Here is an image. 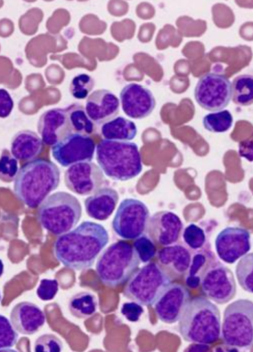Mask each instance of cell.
<instances>
[{
	"label": "cell",
	"mask_w": 253,
	"mask_h": 352,
	"mask_svg": "<svg viewBox=\"0 0 253 352\" xmlns=\"http://www.w3.org/2000/svg\"><path fill=\"white\" fill-rule=\"evenodd\" d=\"M109 241L104 226L84 221L74 230L58 237L54 244L56 259L70 270L90 269Z\"/></svg>",
	"instance_id": "cell-1"
},
{
	"label": "cell",
	"mask_w": 253,
	"mask_h": 352,
	"mask_svg": "<svg viewBox=\"0 0 253 352\" xmlns=\"http://www.w3.org/2000/svg\"><path fill=\"white\" fill-rule=\"evenodd\" d=\"M60 183V171L50 160L36 159L21 167L14 180V191L26 206L38 208Z\"/></svg>",
	"instance_id": "cell-2"
},
{
	"label": "cell",
	"mask_w": 253,
	"mask_h": 352,
	"mask_svg": "<svg viewBox=\"0 0 253 352\" xmlns=\"http://www.w3.org/2000/svg\"><path fill=\"white\" fill-rule=\"evenodd\" d=\"M219 309L208 298L197 297L190 300L179 320L183 339L192 344L210 345L221 336Z\"/></svg>",
	"instance_id": "cell-3"
},
{
	"label": "cell",
	"mask_w": 253,
	"mask_h": 352,
	"mask_svg": "<svg viewBox=\"0 0 253 352\" xmlns=\"http://www.w3.org/2000/svg\"><path fill=\"white\" fill-rule=\"evenodd\" d=\"M96 160L104 173L116 182H128L143 170L142 155L133 142L102 140L96 147Z\"/></svg>",
	"instance_id": "cell-4"
},
{
	"label": "cell",
	"mask_w": 253,
	"mask_h": 352,
	"mask_svg": "<svg viewBox=\"0 0 253 352\" xmlns=\"http://www.w3.org/2000/svg\"><path fill=\"white\" fill-rule=\"evenodd\" d=\"M140 263L133 245L120 241L112 243L101 254L96 263V272L102 284L116 288L129 280Z\"/></svg>",
	"instance_id": "cell-5"
},
{
	"label": "cell",
	"mask_w": 253,
	"mask_h": 352,
	"mask_svg": "<svg viewBox=\"0 0 253 352\" xmlns=\"http://www.w3.org/2000/svg\"><path fill=\"white\" fill-rule=\"evenodd\" d=\"M82 206L79 199L65 192H56L46 198L37 212V220L45 230L60 236L73 230L80 221Z\"/></svg>",
	"instance_id": "cell-6"
},
{
	"label": "cell",
	"mask_w": 253,
	"mask_h": 352,
	"mask_svg": "<svg viewBox=\"0 0 253 352\" xmlns=\"http://www.w3.org/2000/svg\"><path fill=\"white\" fill-rule=\"evenodd\" d=\"M224 344L237 349L253 348V302L238 300L224 310L221 336Z\"/></svg>",
	"instance_id": "cell-7"
},
{
	"label": "cell",
	"mask_w": 253,
	"mask_h": 352,
	"mask_svg": "<svg viewBox=\"0 0 253 352\" xmlns=\"http://www.w3.org/2000/svg\"><path fill=\"white\" fill-rule=\"evenodd\" d=\"M172 280L160 265L156 262L148 263L131 277L124 296L140 305L152 307Z\"/></svg>",
	"instance_id": "cell-8"
},
{
	"label": "cell",
	"mask_w": 253,
	"mask_h": 352,
	"mask_svg": "<svg viewBox=\"0 0 253 352\" xmlns=\"http://www.w3.org/2000/svg\"><path fill=\"white\" fill-rule=\"evenodd\" d=\"M149 219V210L144 203L127 198L119 205L112 228L122 239L136 240L147 232Z\"/></svg>",
	"instance_id": "cell-9"
},
{
	"label": "cell",
	"mask_w": 253,
	"mask_h": 352,
	"mask_svg": "<svg viewBox=\"0 0 253 352\" xmlns=\"http://www.w3.org/2000/svg\"><path fill=\"white\" fill-rule=\"evenodd\" d=\"M195 99L199 106L210 111H219L228 107L232 98L230 80L221 74H205L196 84Z\"/></svg>",
	"instance_id": "cell-10"
},
{
	"label": "cell",
	"mask_w": 253,
	"mask_h": 352,
	"mask_svg": "<svg viewBox=\"0 0 253 352\" xmlns=\"http://www.w3.org/2000/svg\"><path fill=\"white\" fill-rule=\"evenodd\" d=\"M201 285L204 296L219 305L229 302L236 296L237 287L233 273L219 262L208 266Z\"/></svg>",
	"instance_id": "cell-11"
},
{
	"label": "cell",
	"mask_w": 253,
	"mask_h": 352,
	"mask_svg": "<svg viewBox=\"0 0 253 352\" xmlns=\"http://www.w3.org/2000/svg\"><path fill=\"white\" fill-rule=\"evenodd\" d=\"M96 147L90 136L73 133L53 146L52 154L63 167H70L83 162H91Z\"/></svg>",
	"instance_id": "cell-12"
},
{
	"label": "cell",
	"mask_w": 253,
	"mask_h": 352,
	"mask_svg": "<svg viewBox=\"0 0 253 352\" xmlns=\"http://www.w3.org/2000/svg\"><path fill=\"white\" fill-rule=\"evenodd\" d=\"M65 185L74 194L88 196L95 194L106 183L104 171L92 162H83L65 171Z\"/></svg>",
	"instance_id": "cell-13"
},
{
	"label": "cell",
	"mask_w": 253,
	"mask_h": 352,
	"mask_svg": "<svg viewBox=\"0 0 253 352\" xmlns=\"http://www.w3.org/2000/svg\"><path fill=\"white\" fill-rule=\"evenodd\" d=\"M250 233L241 227H227L215 239V250L219 258L229 264L235 263L251 250Z\"/></svg>",
	"instance_id": "cell-14"
},
{
	"label": "cell",
	"mask_w": 253,
	"mask_h": 352,
	"mask_svg": "<svg viewBox=\"0 0 253 352\" xmlns=\"http://www.w3.org/2000/svg\"><path fill=\"white\" fill-rule=\"evenodd\" d=\"M190 302L189 291L182 284L171 283L154 304L156 316L163 322L173 324L180 320Z\"/></svg>",
	"instance_id": "cell-15"
},
{
	"label": "cell",
	"mask_w": 253,
	"mask_h": 352,
	"mask_svg": "<svg viewBox=\"0 0 253 352\" xmlns=\"http://www.w3.org/2000/svg\"><path fill=\"white\" fill-rule=\"evenodd\" d=\"M120 100L126 116L135 120L148 118L156 107L153 92L137 83L126 85L120 91Z\"/></svg>",
	"instance_id": "cell-16"
},
{
	"label": "cell",
	"mask_w": 253,
	"mask_h": 352,
	"mask_svg": "<svg viewBox=\"0 0 253 352\" xmlns=\"http://www.w3.org/2000/svg\"><path fill=\"white\" fill-rule=\"evenodd\" d=\"M183 230L184 224L179 216L162 211L150 217L146 232L155 244L165 247L179 242Z\"/></svg>",
	"instance_id": "cell-17"
},
{
	"label": "cell",
	"mask_w": 253,
	"mask_h": 352,
	"mask_svg": "<svg viewBox=\"0 0 253 352\" xmlns=\"http://www.w3.org/2000/svg\"><path fill=\"white\" fill-rule=\"evenodd\" d=\"M37 130L44 144L53 146L73 134L65 109H52L45 111L37 124Z\"/></svg>",
	"instance_id": "cell-18"
},
{
	"label": "cell",
	"mask_w": 253,
	"mask_h": 352,
	"mask_svg": "<svg viewBox=\"0 0 253 352\" xmlns=\"http://www.w3.org/2000/svg\"><path fill=\"white\" fill-rule=\"evenodd\" d=\"M85 109L94 123L102 125L118 116L120 111V100L116 95L109 90H97L88 97Z\"/></svg>",
	"instance_id": "cell-19"
},
{
	"label": "cell",
	"mask_w": 253,
	"mask_h": 352,
	"mask_svg": "<svg viewBox=\"0 0 253 352\" xmlns=\"http://www.w3.org/2000/svg\"><path fill=\"white\" fill-rule=\"evenodd\" d=\"M10 320L20 334L32 336L45 325V315L36 304L24 301L14 307L10 314Z\"/></svg>",
	"instance_id": "cell-20"
},
{
	"label": "cell",
	"mask_w": 253,
	"mask_h": 352,
	"mask_svg": "<svg viewBox=\"0 0 253 352\" xmlns=\"http://www.w3.org/2000/svg\"><path fill=\"white\" fill-rule=\"evenodd\" d=\"M157 263L170 276L179 279L189 272L193 256L190 251L180 244L165 246L157 254Z\"/></svg>",
	"instance_id": "cell-21"
},
{
	"label": "cell",
	"mask_w": 253,
	"mask_h": 352,
	"mask_svg": "<svg viewBox=\"0 0 253 352\" xmlns=\"http://www.w3.org/2000/svg\"><path fill=\"white\" fill-rule=\"evenodd\" d=\"M118 201L116 190L106 187L87 197L84 204L88 216L96 221H104L113 214Z\"/></svg>",
	"instance_id": "cell-22"
},
{
	"label": "cell",
	"mask_w": 253,
	"mask_h": 352,
	"mask_svg": "<svg viewBox=\"0 0 253 352\" xmlns=\"http://www.w3.org/2000/svg\"><path fill=\"white\" fill-rule=\"evenodd\" d=\"M43 144L42 138L34 131H21L12 140L11 153L18 160L29 163L41 155Z\"/></svg>",
	"instance_id": "cell-23"
},
{
	"label": "cell",
	"mask_w": 253,
	"mask_h": 352,
	"mask_svg": "<svg viewBox=\"0 0 253 352\" xmlns=\"http://www.w3.org/2000/svg\"><path fill=\"white\" fill-rule=\"evenodd\" d=\"M138 129L135 123L124 117L112 119L101 127V135L104 140L131 141L135 138Z\"/></svg>",
	"instance_id": "cell-24"
},
{
	"label": "cell",
	"mask_w": 253,
	"mask_h": 352,
	"mask_svg": "<svg viewBox=\"0 0 253 352\" xmlns=\"http://www.w3.org/2000/svg\"><path fill=\"white\" fill-rule=\"evenodd\" d=\"M71 315L78 319H88L96 315L98 300L95 294L81 292L73 296L68 304Z\"/></svg>",
	"instance_id": "cell-25"
},
{
	"label": "cell",
	"mask_w": 253,
	"mask_h": 352,
	"mask_svg": "<svg viewBox=\"0 0 253 352\" xmlns=\"http://www.w3.org/2000/svg\"><path fill=\"white\" fill-rule=\"evenodd\" d=\"M232 101L237 106L245 107L253 104V75L241 74L233 80Z\"/></svg>",
	"instance_id": "cell-26"
},
{
	"label": "cell",
	"mask_w": 253,
	"mask_h": 352,
	"mask_svg": "<svg viewBox=\"0 0 253 352\" xmlns=\"http://www.w3.org/2000/svg\"><path fill=\"white\" fill-rule=\"evenodd\" d=\"M68 113L73 133L90 136L95 131V125L88 116L86 109L80 104H72L65 108Z\"/></svg>",
	"instance_id": "cell-27"
},
{
	"label": "cell",
	"mask_w": 253,
	"mask_h": 352,
	"mask_svg": "<svg viewBox=\"0 0 253 352\" xmlns=\"http://www.w3.org/2000/svg\"><path fill=\"white\" fill-rule=\"evenodd\" d=\"M233 125V117L228 110H222L207 114L203 118L204 128L212 133H225Z\"/></svg>",
	"instance_id": "cell-28"
},
{
	"label": "cell",
	"mask_w": 253,
	"mask_h": 352,
	"mask_svg": "<svg viewBox=\"0 0 253 352\" xmlns=\"http://www.w3.org/2000/svg\"><path fill=\"white\" fill-rule=\"evenodd\" d=\"M236 274L240 287L253 294V253L243 256L236 265Z\"/></svg>",
	"instance_id": "cell-29"
},
{
	"label": "cell",
	"mask_w": 253,
	"mask_h": 352,
	"mask_svg": "<svg viewBox=\"0 0 253 352\" xmlns=\"http://www.w3.org/2000/svg\"><path fill=\"white\" fill-rule=\"evenodd\" d=\"M95 87V80L87 74H80L70 83V93L75 99H86Z\"/></svg>",
	"instance_id": "cell-30"
},
{
	"label": "cell",
	"mask_w": 253,
	"mask_h": 352,
	"mask_svg": "<svg viewBox=\"0 0 253 352\" xmlns=\"http://www.w3.org/2000/svg\"><path fill=\"white\" fill-rule=\"evenodd\" d=\"M207 263V256L197 254L193 256L192 263L186 276V285L191 289H197L201 283L203 275L205 273V265Z\"/></svg>",
	"instance_id": "cell-31"
},
{
	"label": "cell",
	"mask_w": 253,
	"mask_h": 352,
	"mask_svg": "<svg viewBox=\"0 0 253 352\" xmlns=\"http://www.w3.org/2000/svg\"><path fill=\"white\" fill-rule=\"evenodd\" d=\"M19 160L8 150L4 149L0 160V178L6 183L15 180L19 171Z\"/></svg>",
	"instance_id": "cell-32"
},
{
	"label": "cell",
	"mask_w": 253,
	"mask_h": 352,
	"mask_svg": "<svg viewBox=\"0 0 253 352\" xmlns=\"http://www.w3.org/2000/svg\"><path fill=\"white\" fill-rule=\"evenodd\" d=\"M18 331L11 320L6 316H0V350L6 351L13 348L19 340Z\"/></svg>",
	"instance_id": "cell-33"
},
{
	"label": "cell",
	"mask_w": 253,
	"mask_h": 352,
	"mask_svg": "<svg viewBox=\"0 0 253 352\" xmlns=\"http://www.w3.org/2000/svg\"><path fill=\"white\" fill-rule=\"evenodd\" d=\"M133 247L138 258L143 263H149L157 254V247L155 242L146 235L138 237L134 241Z\"/></svg>",
	"instance_id": "cell-34"
},
{
	"label": "cell",
	"mask_w": 253,
	"mask_h": 352,
	"mask_svg": "<svg viewBox=\"0 0 253 352\" xmlns=\"http://www.w3.org/2000/svg\"><path fill=\"white\" fill-rule=\"evenodd\" d=\"M183 239L187 246L192 250H199L203 248L207 236L202 228L194 223L187 226L183 232Z\"/></svg>",
	"instance_id": "cell-35"
},
{
	"label": "cell",
	"mask_w": 253,
	"mask_h": 352,
	"mask_svg": "<svg viewBox=\"0 0 253 352\" xmlns=\"http://www.w3.org/2000/svg\"><path fill=\"white\" fill-rule=\"evenodd\" d=\"M63 350L62 340L52 334L43 335L34 342V351L36 352H61Z\"/></svg>",
	"instance_id": "cell-36"
},
{
	"label": "cell",
	"mask_w": 253,
	"mask_h": 352,
	"mask_svg": "<svg viewBox=\"0 0 253 352\" xmlns=\"http://www.w3.org/2000/svg\"><path fill=\"white\" fill-rule=\"evenodd\" d=\"M59 291V283L56 279H43L36 290V294L43 301L52 300Z\"/></svg>",
	"instance_id": "cell-37"
},
{
	"label": "cell",
	"mask_w": 253,
	"mask_h": 352,
	"mask_svg": "<svg viewBox=\"0 0 253 352\" xmlns=\"http://www.w3.org/2000/svg\"><path fill=\"white\" fill-rule=\"evenodd\" d=\"M122 316L132 322H138L144 313L142 305L136 302H128L123 304L121 308Z\"/></svg>",
	"instance_id": "cell-38"
},
{
	"label": "cell",
	"mask_w": 253,
	"mask_h": 352,
	"mask_svg": "<svg viewBox=\"0 0 253 352\" xmlns=\"http://www.w3.org/2000/svg\"><path fill=\"white\" fill-rule=\"evenodd\" d=\"M14 101L6 89H0V117L6 118L10 116L14 109Z\"/></svg>",
	"instance_id": "cell-39"
},
{
	"label": "cell",
	"mask_w": 253,
	"mask_h": 352,
	"mask_svg": "<svg viewBox=\"0 0 253 352\" xmlns=\"http://www.w3.org/2000/svg\"><path fill=\"white\" fill-rule=\"evenodd\" d=\"M239 155L241 157L253 163V137L239 142Z\"/></svg>",
	"instance_id": "cell-40"
}]
</instances>
